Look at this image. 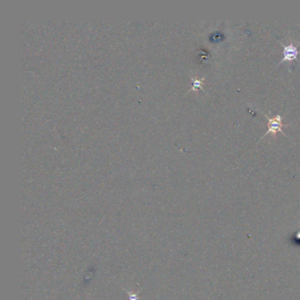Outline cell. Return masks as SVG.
I'll return each instance as SVG.
<instances>
[{"label": "cell", "instance_id": "6da1fadb", "mask_svg": "<svg viewBox=\"0 0 300 300\" xmlns=\"http://www.w3.org/2000/svg\"><path fill=\"white\" fill-rule=\"evenodd\" d=\"M280 44L283 47V59L280 61V63L277 64L278 67L280 64H283L284 62L291 63L293 60H297L300 64V60L299 59V55H300V51L299 50V44L295 45L294 43H291L289 45H284L283 43L279 42Z\"/></svg>", "mask_w": 300, "mask_h": 300}, {"label": "cell", "instance_id": "7a4b0ae2", "mask_svg": "<svg viewBox=\"0 0 300 300\" xmlns=\"http://www.w3.org/2000/svg\"><path fill=\"white\" fill-rule=\"evenodd\" d=\"M264 115H265L267 119L269 120V124H268L269 130H268L266 133L263 135L262 139L264 136L269 135L270 133H272V134L274 135V136H275L277 132H281L283 136H285V133L283 131V121H282V116H281V114L275 115V117H274V118H270L267 114H264Z\"/></svg>", "mask_w": 300, "mask_h": 300}, {"label": "cell", "instance_id": "3957f363", "mask_svg": "<svg viewBox=\"0 0 300 300\" xmlns=\"http://www.w3.org/2000/svg\"><path fill=\"white\" fill-rule=\"evenodd\" d=\"M203 81H204V79H203L202 81H198V80H194V83H193V89L197 88V87H202V85H203Z\"/></svg>", "mask_w": 300, "mask_h": 300}]
</instances>
